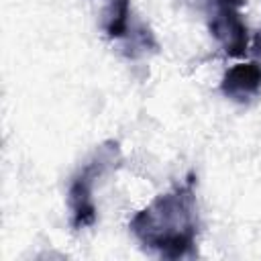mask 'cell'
Returning a JSON list of instances; mask_svg holds the SVG:
<instances>
[{"label": "cell", "mask_w": 261, "mask_h": 261, "mask_svg": "<svg viewBox=\"0 0 261 261\" xmlns=\"http://www.w3.org/2000/svg\"><path fill=\"white\" fill-rule=\"evenodd\" d=\"M130 232L149 251H157L163 259H181L196 253L198 204L194 192V175L173 190L159 194L149 206L139 210L130 222Z\"/></svg>", "instance_id": "obj_1"}, {"label": "cell", "mask_w": 261, "mask_h": 261, "mask_svg": "<svg viewBox=\"0 0 261 261\" xmlns=\"http://www.w3.org/2000/svg\"><path fill=\"white\" fill-rule=\"evenodd\" d=\"M122 163L120 145L116 141H104L96 147L92 157L84 167L71 177L67 190V206L71 212V226L86 228L96 222V204H94V184L108 171L116 169Z\"/></svg>", "instance_id": "obj_2"}, {"label": "cell", "mask_w": 261, "mask_h": 261, "mask_svg": "<svg viewBox=\"0 0 261 261\" xmlns=\"http://www.w3.org/2000/svg\"><path fill=\"white\" fill-rule=\"evenodd\" d=\"M241 6L243 4L226 2L210 10V35L230 57H241L249 49V31L241 18Z\"/></svg>", "instance_id": "obj_3"}, {"label": "cell", "mask_w": 261, "mask_h": 261, "mask_svg": "<svg viewBox=\"0 0 261 261\" xmlns=\"http://www.w3.org/2000/svg\"><path fill=\"white\" fill-rule=\"evenodd\" d=\"M220 92L239 104H249L261 94V63H237L222 75Z\"/></svg>", "instance_id": "obj_4"}, {"label": "cell", "mask_w": 261, "mask_h": 261, "mask_svg": "<svg viewBox=\"0 0 261 261\" xmlns=\"http://www.w3.org/2000/svg\"><path fill=\"white\" fill-rule=\"evenodd\" d=\"M98 24L108 39H124L130 31V0H90Z\"/></svg>", "instance_id": "obj_5"}, {"label": "cell", "mask_w": 261, "mask_h": 261, "mask_svg": "<svg viewBox=\"0 0 261 261\" xmlns=\"http://www.w3.org/2000/svg\"><path fill=\"white\" fill-rule=\"evenodd\" d=\"M181 2H190V4H196L200 8H216L218 4H226V2H237V4H245V0H181Z\"/></svg>", "instance_id": "obj_6"}]
</instances>
